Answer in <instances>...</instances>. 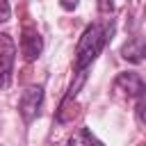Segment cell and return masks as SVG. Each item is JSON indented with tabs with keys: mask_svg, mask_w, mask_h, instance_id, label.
I'll return each instance as SVG.
<instances>
[{
	"mask_svg": "<svg viewBox=\"0 0 146 146\" xmlns=\"http://www.w3.org/2000/svg\"><path fill=\"white\" fill-rule=\"evenodd\" d=\"M137 121L139 125H144V94L137 96Z\"/></svg>",
	"mask_w": 146,
	"mask_h": 146,
	"instance_id": "9",
	"label": "cell"
},
{
	"mask_svg": "<svg viewBox=\"0 0 146 146\" xmlns=\"http://www.w3.org/2000/svg\"><path fill=\"white\" fill-rule=\"evenodd\" d=\"M41 105H43V87H39V84L27 87L21 94V100H18V112H21L23 121L25 123L34 121L41 112Z\"/></svg>",
	"mask_w": 146,
	"mask_h": 146,
	"instance_id": "2",
	"label": "cell"
},
{
	"mask_svg": "<svg viewBox=\"0 0 146 146\" xmlns=\"http://www.w3.org/2000/svg\"><path fill=\"white\" fill-rule=\"evenodd\" d=\"M121 55H123V59H128V62H132V64H139L141 59H144V41L137 36V39H130L123 48H121Z\"/></svg>",
	"mask_w": 146,
	"mask_h": 146,
	"instance_id": "6",
	"label": "cell"
},
{
	"mask_svg": "<svg viewBox=\"0 0 146 146\" xmlns=\"http://www.w3.org/2000/svg\"><path fill=\"white\" fill-rule=\"evenodd\" d=\"M41 50H43V39H41V34L36 32V30H25L23 32V36H21V52H23V57L27 59V62H34L39 55H41Z\"/></svg>",
	"mask_w": 146,
	"mask_h": 146,
	"instance_id": "4",
	"label": "cell"
},
{
	"mask_svg": "<svg viewBox=\"0 0 146 146\" xmlns=\"http://www.w3.org/2000/svg\"><path fill=\"white\" fill-rule=\"evenodd\" d=\"M66 146H103V141H98V139L91 135L89 128H80V130L68 139Z\"/></svg>",
	"mask_w": 146,
	"mask_h": 146,
	"instance_id": "7",
	"label": "cell"
},
{
	"mask_svg": "<svg viewBox=\"0 0 146 146\" xmlns=\"http://www.w3.org/2000/svg\"><path fill=\"white\" fill-rule=\"evenodd\" d=\"M103 46H105V27L100 23L89 25L82 32V36L78 41V48H75V71L84 73V68L98 57Z\"/></svg>",
	"mask_w": 146,
	"mask_h": 146,
	"instance_id": "1",
	"label": "cell"
},
{
	"mask_svg": "<svg viewBox=\"0 0 146 146\" xmlns=\"http://www.w3.org/2000/svg\"><path fill=\"white\" fill-rule=\"evenodd\" d=\"M16 62V43L9 34L0 32V87H9Z\"/></svg>",
	"mask_w": 146,
	"mask_h": 146,
	"instance_id": "3",
	"label": "cell"
},
{
	"mask_svg": "<svg viewBox=\"0 0 146 146\" xmlns=\"http://www.w3.org/2000/svg\"><path fill=\"white\" fill-rule=\"evenodd\" d=\"M78 2H80V0H62V7H64V9H73Z\"/></svg>",
	"mask_w": 146,
	"mask_h": 146,
	"instance_id": "10",
	"label": "cell"
},
{
	"mask_svg": "<svg viewBox=\"0 0 146 146\" xmlns=\"http://www.w3.org/2000/svg\"><path fill=\"white\" fill-rule=\"evenodd\" d=\"M114 87H116V91L125 94L128 98L144 94V80H141V75H137V73H121V75L116 78Z\"/></svg>",
	"mask_w": 146,
	"mask_h": 146,
	"instance_id": "5",
	"label": "cell"
},
{
	"mask_svg": "<svg viewBox=\"0 0 146 146\" xmlns=\"http://www.w3.org/2000/svg\"><path fill=\"white\" fill-rule=\"evenodd\" d=\"M11 18V7L9 0H0V23H7Z\"/></svg>",
	"mask_w": 146,
	"mask_h": 146,
	"instance_id": "8",
	"label": "cell"
}]
</instances>
